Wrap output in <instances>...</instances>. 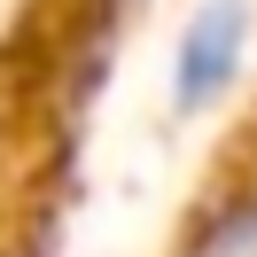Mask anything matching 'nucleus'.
<instances>
[{
    "instance_id": "obj_1",
    "label": "nucleus",
    "mask_w": 257,
    "mask_h": 257,
    "mask_svg": "<svg viewBox=\"0 0 257 257\" xmlns=\"http://www.w3.org/2000/svg\"><path fill=\"white\" fill-rule=\"evenodd\" d=\"M241 24H249V8L241 0H210L203 16L187 24V47H179V101H210L226 78H234V55H241Z\"/></svg>"
},
{
    "instance_id": "obj_2",
    "label": "nucleus",
    "mask_w": 257,
    "mask_h": 257,
    "mask_svg": "<svg viewBox=\"0 0 257 257\" xmlns=\"http://www.w3.org/2000/svg\"><path fill=\"white\" fill-rule=\"evenodd\" d=\"M195 257H257V203L249 210H226V218L195 241Z\"/></svg>"
}]
</instances>
